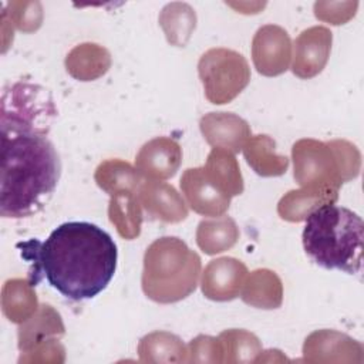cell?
Here are the masks:
<instances>
[{"label": "cell", "mask_w": 364, "mask_h": 364, "mask_svg": "<svg viewBox=\"0 0 364 364\" xmlns=\"http://www.w3.org/2000/svg\"><path fill=\"white\" fill-rule=\"evenodd\" d=\"M23 256L33 262V284L41 273L48 284L71 300H87L100 294L112 280L118 250L104 229L90 222H65L44 242L23 245Z\"/></svg>", "instance_id": "obj_1"}, {"label": "cell", "mask_w": 364, "mask_h": 364, "mask_svg": "<svg viewBox=\"0 0 364 364\" xmlns=\"http://www.w3.org/2000/svg\"><path fill=\"white\" fill-rule=\"evenodd\" d=\"M0 215L33 216L53 198L61 175L60 156L46 132L13 124H0Z\"/></svg>", "instance_id": "obj_2"}, {"label": "cell", "mask_w": 364, "mask_h": 364, "mask_svg": "<svg viewBox=\"0 0 364 364\" xmlns=\"http://www.w3.org/2000/svg\"><path fill=\"white\" fill-rule=\"evenodd\" d=\"M363 219L334 203L321 205L306 218L303 247L306 255L327 270L355 274L363 262Z\"/></svg>", "instance_id": "obj_3"}, {"label": "cell", "mask_w": 364, "mask_h": 364, "mask_svg": "<svg viewBox=\"0 0 364 364\" xmlns=\"http://www.w3.org/2000/svg\"><path fill=\"white\" fill-rule=\"evenodd\" d=\"M200 274V257L175 236L154 240L144 255L142 290L156 303L179 301L195 291Z\"/></svg>", "instance_id": "obj_4"}, {"label": "cell", "mask_w": 364, "mask_h": 364, "mask_svg": "<svg viewBox=\"0 0 364 364\" xmlns=\"http://www.w3.org/2000/svg\"><path fill=\"white\" fill-rule=\"evenodd\" d=\"M353 152L355 148L346 141L300 139L291 149L294 179L301 188L338 195L341 183L358 173L360 156L353 158Z\"/></svg>", "instance_id": "obj_5"}, {"label": "cell", "mask_w": 364, "mask_h": 364, "mask_svg": "<svg viewBox=\"0 0 364 364\" xmlns=\"http://www.w3.org/2000/svg\"><path fill=\"white\" fill-rule=\"evenodd\" d=\"M205 95L212 104H226L235 100L250 81L246 58L229 48H210L202 54L198 64Z\"/></svg>", "instance_id": "obj_6"}, {"label": "cell", "mask_w": 364, "mask_h": 364, "mask_svg": "<svg viewBox=\"0 0 364 364\" xmlns=\"http://www.w3.org/2000/svg\"><path fill=\"white\" fill-rule=\"evenodd\" d=\"M252 58L262 75L283 74L291 60V41L287 31L276 24L260 27L252 41Z\"/></svg>", "instance_id": "obj_7"}, {"label": "cell", "mask_w": 364, "mask_h": 364, "mask_svg": "<svg viewBox=\"0 0 364 364\" xmlns=\"http://www.w3.org/2000/svg\"><path fill=\"white\" fill-rule=\"evenodd\" d=\"M331 40V31L324 26H314L301 31L294 41L293 74L306 80L321 73L330 55Z\"/></svg>", "instance_id": "obj_8"}, {"label": "cell", "mask_w": 364, "mask_h": 364, "mask_svg": "<svg viewBox=\"0 0 364 364\" xmlns=\"http://www.w3.org/2000/svg\"><path fill=\"white\" fill-rule=\"evenodd\" d=\"M246 276L245 263L235 257L210 260L202 273V293L215 301L233 300L240 294Z\"/></svg>", "instance_id": "obj_9"}, {"label": "cell", "mask_w": 364, "mask_h": 364, "mask_svg": "<svg viewBox=\"0 0 364 364\" xmlns=\"http://www.w3.org/2000/svg\"><path fill=\"white\" fill-rule=\"evenodd\" d=\"M181 162L179 144L172 138L158 136L142 145L135 158V169L144 179L164 181L176 173Z\"/></svg>", "instance_id": "obj_10"}, {"label": "cell", "mask_w": 364, "mask_h": 364, "mask_svg": "<svg viewBox=\"0 0 364 364\" xmlns=\"http://www.w3.org/2000/svg\"><path fill=\"white\" fill-rule=\"evenodd\" d=\"M136 195L141 206L154 219L178 223L188 216V206L183 198L166 182L144 179Z\"/></svg>", "instance_id": "obj_11"}, {"label": "cell", "mask_w": 364, "mask_h": 364, "mask_svg": "<svg viewBox=\"0 0 364 364\" xmlns=\"http://www.w3.org/2000/svg\"><path fill=\"white\" fill-rule=\"evenodd\" d=\"M181 189L191 209L199 215L216 218L229 209L232 198L222 193L208 181L202 166L189 168L182 173Z\"/></svg>", "instance_id": "obj_12"}, {"label": "cell", "mask_w": 364, "mask_h": 364, "mask_svg": "<svg viewBox=\"0 0 364 364\" xmlns=\"http://www.w3.org/2000/svg\"><path fill=\"white\" fill-rule=\"evenodd\" d=\"M200 132L213 148L239 152L250 136L249 124L232 112H209L200 118Z\"/></svg>", "instance_id": "obj_13"}, {"label": "cell", "mask_w": 364, "mask_h": 364, "mask_svg": "<svg viewBox=\"0 0 364 364\" xmlns=\"http://www.w3.org/2000/svg\"><path fill=\"white\" fill-rule=\"evenodd\" d=\"M64 326L60 314L48 304L38 310L18 328V348L21 353H31L44 343L53 341L54 336L63 334Z\"/></svg>", "instance_id": "obj_14"}, {"label": "cell", "mask_w": 364, "mask_h": 364, "mask_svg": "<svg viewBox=\"0 0 364 364\" xmlns=\"http://www.w3.org/2000/svg\"><path fill=\"white\" fill-rule=\"evenodd\" d=\"M208 181L229 198L240 195L245 189L239 164L230 151L212 148L202 166Z\"/></svg>", "instance_id": "obj_15"}, {"label": "cell", "mask_w": 364, "mask_h": 364, "mask_svg": "<svg viewBox=\"0 0 364 364\" xmlns=\"http://www.w3.org/2000/svg\"><path fill=\"white\" fill-rule=\"evenodd\" d=\"M240 297L246 304L257 309H277L283 300L282 282L272 270H255L243 283Z\"/></svg>", "instance_id": "obj_16"}, {"label": "cell", "mask_w": 364, "mask_h": 364, "mask_svg": "<svg viewBox=\"0 0 364 364\" xmlns=\"http://www.w3.org/2000/svg\"><path fill=\"white\" fill-rule=\"evenodd\" d=\"M274 141L269 135L249 136L243 155L250 168L260 176H280L287 171L289 159L274 152Z\"/></svg>", "instance_id": "obj_17"}, {"label": "cell", "mask_w": 364, "mask_h": 364, "mask_svg": "<svg viewBox=\"0 0 364 364\" xmlns=\"http://www.w3.org/2000/svg\"><path fill=\"white\" fill-rule=\"evenodd\" d=\"M94 178L97 185L109 196L117 193H138L144 181L135 168L121 159H108L101 162Z\"/></svg>", "instance_id": "obj_18"}, {"label": "cell", "mask_w": 364, "mask_h": 364, "mask_svg": "<svg viewBox=\"0 0 364 364\" xmlns=\"http://www.w3.org/2000/svg\"><path fill=\"white\" fill-rule=\"evenodd\" d=\"M109 54L98 44L85 43L74 47L65 58L67 71L77 80L90 81L105 74L109 68Z\"/></svg>", "instance_id": "obj_19"}, {"label": "cell", "mask_w": 364, "mask_h": 364, "mask_svg": "<svg viewBox=\"0 0 364 364\" xmlns=\"http://www.w3.org/2000/svg\"><path fill=\"white\" fill-rule=\"evenodd\" d=\"M33 286L31 282L23 279H11L4 283L1 290V307L10 321L21 324L38 310Z\"/></svg>", "instance_id": "obj_20"}, {"label": "cell", "mask_w": 364, "mask_h": 364, "mask_svg": "<svg viewBox=\"0 0 364 364\" xmlns=\"http://www.w3.org/2000/svg\"><path fill=\"white\" fill-rule=\"evenodd\" d=\"M239 239L236 222L229 216L205 219L198 225L196 243L206 255H216L230 249Z\"/></svg>", "instance_id": "obj_21"}, {"label": "cell", "mask_w": 364, "mask_h": 364, "mask_svg": "<svg viewBox=\"0 0 364 364\" xmlns=\"http://www.w3.org/2000/svg\"><path fill=\"white\" fill-rule=\"evenodd\" d=\"M338 195H331L320 191L301 188L287 192L279 202L277 212L282 219L290 222H300L306 219L313 210L321 205L334 203Z\"/></svg>", "instance_id": "obj_22"}, {"label": "cell", "mask_w": 364, "mask_h": 364, "mask_svg": "<svg viewBox=\"0 0 364 364\" xmlns=\"http://www.w3.org/2000/svg\"><path fill=\"white\" fill-rule=\"evenodd\" d=\"M108 216L119 236L134 239L141 232L142 212L136 193H117L111 196Z\"/></svg>", "instance_id": "obj_23"}, {"label": "cell", "mask_w": 364, "mask_h": 364, "mask_svg": "<svg viewBox=\"0 0 364 364\" xmlns=\"http://www.w3.org/2000/svg\"><path fill=\"white\" fill-rule=\"evenodd\" d=\"M159 24L164 28L168 41L173 46L182 47L195 30L196 14L186 3H169L161 10Z\"/></svg>", "instance_id": "obj_24"}, {"label": "cell", "mask_w": 364, "mask_h": 364, "mask_svg": "<svg viewBox=\"0 0 364 364\" xmlns=\"http://www.w3.org/2000/svg\"><path fill=\"white\" fill-rule=\"evenodd\" d=\"M141 361H186L188 353L182 340L166 331H154L141 338L138 346Z\"/></svg>", "instance_id": "obj_25"}, {"label": "cell", "mask_w": 364, "mask_h": 364, "mask_svg": "<svg viewBox=\"0 0 364 364\" xmlns=\"http://www.w3.org/2000/svg\"><path fill=\"white\" fill-rule=\"evenodd\" d=\"M218 338L222 344L223 361L252 363L255 357L262 353L259 338L246 330L230 328L220 333Z\"/></svg>", "instance_id": "obj_26"}, {"label": "cell", "mask_w": 364, "mask_h": 364, "mask_svg": "<svg viewBox=\"0 0 364 364\" xmlns=\"http://www.w3.org/2000/svg\"><path fill=\"white\" fill-rule=\"evenodd\" d=\"M7 16L18 30L24 33L36 31L43 21V9L38 1H10Z\"/></svg>", "instance_id": "obj_27"}, {"label": "cell", "mask_w": 364, "mask_h": 364, "mask_svg": "<svg viewBox=\"0 0 364 364\" xmlns=\"http://www.w3.org/2000/svg\"><path fill=\"white\" fill-rule=\"evenodd\" d=\"M188 361H223V351L219 338L210 336H198L189 343Z\"/></svg>", "instance_id": "obj_28"}]
</instances>
